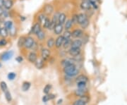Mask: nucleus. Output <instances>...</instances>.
Returning a JSON list of instances; mask_svg holds the SVG:
<instances>
[{
  "mask_svg": "<svg viewBox=\"0 0 127 105\" xmlns=\"http://www.w3.org/2000/svg\"><path fill=\"white\" fill-rule=\"evenodd\" d=\"M71 44H72V40H71V39L64 40L62 47H63V48L64 50H66V49H68V48H71Z\"/></svg>",
  "mask_w": 127,
  "mask_h": 105,
  "instance_id": "412c9836",
  "label": "nucleus"
},
{
  "mask_svg": "<svg viewBox=\"0 0 127 105\" xmlns=\"http://www.w3.org/2000/svg\"><path fill=\"white\" fill-rule=\"evenodd\" d=\"M51 88H52L51 85H50V84H48V85H46L45 87H44V90H43L44 93H45V94H48V93L50 92Z\"/></svg>",
  "mask_w": 127,
  "mask_h": 105,
  "instance_id": "4c0bfd02",
  "label": "nucleus"
},
{
  "mask_svg": "<svg viewBox=\"0 0 127 105\" xmlns=\"http://www.w3.org/2000/svg\"><path fill=\"white\" fill-rule=\"evenodd\" d=\"M89 1L92 8L95 9H98V4L100 3V0H89Z\"/></svg>",
  "mask_w": 127,
  "mask_h": 105,
  "instance_id": "a878e982",
  "label": "nucleus"
},
{
  "mask_svg": "<svg viewBox=\"0 0 127 105\" xmlns=\"http://www.w3.org/2000/svg\"><path fill=\"white\" fill-rule=\"evenodd\" d=\"M50 54H51V52H50L49 48L42 49V50H41V58L42 59H44L45 61L49 59V58L50 57Z\"/></svg>",
  "mask_w": 127,
  "mask_h": 105,
  "instance_id": "20e7f679",
  "label": "nucleus"
},
{
  "mask_svg": "<svg viewBox=\"0 0 127 105\" xmlns=\"http://www.w3.org/2000/svg\"><path fill=\"white\" fill-rule=\"evenodd\" d=\"M0 30H1V27H0Z\"/></svg>",
  "mask_w": 127,
  "mask_h": 105,
  "instance_id": "603ef678",
  "label": "nucleus"
},
{
  "mask_svg": "<svg viewBox=\"0 0 127 105\" xmlns=\"http://www.w3.org/2000/svg\"><path fill=\"white\" fill-rule=\"evenodd\" d=\"M13 26H14V23H13V21H7L4 22V27H6L9 31L12 28Z\"/></svg>",
  "mask_w": 127,
  "mask_h": 105,
  "instance_id": "c85d7f7f",
  "label": "nucleus"
},
{
  "mask_svg": "<svg viewBox=\"0 0 127 105\" xmlns=\"http://www.w3.org/2000/svg\"><path fill=\"white\" fill-rule=\"evenodd\" d=\"M64 30V26L62 24H59V23H57L56 25V26L54 28L53 31L55 32V34L56 35H61V34L63 32Z\"/></svg>",
  "mask_w": 127,
  "mask_h": 105,
  "instance_id": "9d476101",
  "label": "nucleus"
},
{
  "mask_svg": "<svg viewBox=\"0 0 127 105\" xmlns=\"http://www.w3.org/2000/svg\"><path fill=\"white\" fill-rule=\"evenodd\" d=\"M89 24H90V21H89V20L88 19H87L83 23L81 24L80 26H81V27L83 30H84V29H86L87 27H88V26H89Z\"/></svg>",
  "mask_w": 127,
  "mask_h": 105,
  "instance_id": "c9c22d12",
  "label": "nucleus"
},
{
  "mask_svg": "<svg viewBox=\"0 0 127 105\" xmlns=\"http://www.w3.org/2000/svg\"><path fill=\"white\" fill-rule=\"evenodd\" d=\"M71 21H72L73 25L78 24V14H76V15H73V16L72 18H71Z\"/></svg>",
  "mask_w": 127,
  "mask_h": 105,
  "instance_id": "a19ab883",
  "label": "nucleus"
},
{
  "mask_svg": "<svg viewBox=\"0 0 127 105\" xmlns=\"http://www.w3.org/2000/svg\"><path fill=\"white\" fill-rule=\"evenodd\" d=\"M83 45V41L80 39H76L75 40L72 41V44H71V47H73V48H81Z\"/></svg>",
  "mask_w": 127,
  "mask_h": 105,
  "instance_id": "4468645a",
  "label": "nucleus"
},
{
  "mask_svg": "<svg viewBox=\"0 0 127 105\" xmlns=\"http://www.w3.org/2000/svg\"><path fill=\"white\" fill-rule=\"evenodd\" d=\"M88 81V78L85 75H80L76 78V82H87Z\"/></svg>",
  "mask_w": 127,
  "mask_h": 105,
  "instance_id": "b1692460",
  "label": "nucleus"
},
{
  "mask_svg": "<svg viewBox=\"0 0 127 105\" xmlns=\"http://www.w3.org/2000/svg\"><path fill=\"white\" fill-rule=\"evenodd\" d=\"M47 46L49 49L53 48L55 46V40L54 37H50L47 41Z\"/></svg>",
  "mask_w": 127,
  "mask_h": 105,
  "instance_id": "6ab92c4d",
  "label": "nucleus"
},
{
  "mask_svg": "<svg viewBox=\"0 0 127 105\" xmlns=\"http://www.w3.org/2000/svg\"><path fill=\"white\" fill-rule=\"evenodd\" d=\"M44 14L45 15H51L52 14H53L54 12V7L51 4H46L44 6Z\"/></svg>",
  "mask_w": 127,
  "mask_h": 105,
  "instance_id": "9b49d317",
  "label": "nucleus"
},
{
  "mask_svg": "<svg viewBox=\"0 0 127 105\" xmlns=\"http://www.w3.org/2000/svg\"><path fill=\"white\" fill-rule=\"evenodd\" d=\"M14 55V52L12 51H8L4 53H3L1 56V59L2 61H8V60L11 59L12 58Z\"/></svg>",
  "mask_w": 127,
  "mask_h": 105,
  "instance_id": "6e6552de",
  "label": "nucleus"
},
{
  "mask_svg": "<svg viewBox=\"0 0 127 105\" xmlns=\"http://www.w3.org/2000/svg\"><path fill=\"white\" fill-rule=\"evenodd\" d=\"M9 35V30L5 27H1V30H0V36L3 38H6V37Z\"/></svg>",
  "mask_w": 127,
  "mask_h": 105,
  "instance_id": "aec40b11",
  "label": "nucleus"
},
{
  "mask_svg": "<svg viewBox=\"0 0 127 105\" xmlns=\"http://www.w3.org/2000/svg\"><path fill=\"white\" fill-rule=\"evenodd\" d=\"M86 90H87L86 87H85V88H78V90H76L75 91V95H76V96L78 97L83 96V95H86Z\"/></svg>",
  "mask_w": 127,
  "mask_h": 105,
  "instance_id": "f3484780",
  "label": "nucleus"
},
{
  "mask_svg": "<svg viewBox=\"0 0 127 105\" xmlns=\"http://www.w3.org/2000/svg\"><path fill=\"white\" fill-rule=\"evenodd\" d=\"M73 26V23H72V21H71V19H68L67 20L65 23H64V29L66 30H69L71 27H72Z\"/></svg>",
  "mask_w": 127,
  "mask_h": 105,
  "instance_id": "393cba45",
  "label": "nucleus"
},
{
  "mask_svg": "<svg viewBox=\"0 0 127 105\" xmlns=\"http://www.w3.org/2000/svg\"><path fill=\"white\" fill-rule=\"evenodd\" d=\"M48 97H49V100H52V99L55 98V96L54 95H48Z\"/></svg>",
  "mask_w": 127,
  "mask_h": 105,
  "instance_id": "8fccbe9b",
  "label": "nucleus"
},
{
  "mask_svg": "<svg viewBox=\"0 0 127 105\" xmlns=\"http://www.w3.org/2000/svg\"><path fill=\"white\" fill-rule=\"evenodd\" d=\"M26 37L25 36H21L18 38V42H17V45H18V47L21 48V47H24L25 42H26Z\"/></svg>",
  "mask_w": 127,
  "mask_h": 105,
  "instance_id": "4be33fe9",
  "label": "nucleus"
},
{
  "mask_svg": "<svg viewBox=\"0 0 127 105\" xmlns=\"http://www.w3.org/2000/svg\"><path fill=\"white\" fill-rule=\"evenodd\" d=\"M83 35H84V32H83V29L77 28V29L73 30L71 32V37L75 39H79L80 37L83 36Z\"/></svg>",
  "mask_w": 127,
  "mask_h": 105,
  "instance_id": "f03ea898",
  "label": "nucleus"
},
{
  "mask_svg": "<svg viewBox=\"0 0 127 105\" xmlns=\"http://www.w3.org/2000/svg\"><path fill=\"white\" fill-rule=\"evenodd\" d=\"M4 10L3 9V8H1V7H0V16H1L3 14H4Z\"/></svg>",
  "mask_w": 127,
  "mask_h": 105,
  "instance_id": "09e8293b",
  "label": "nucleus"
},
{
  "mask_svg": "<svg viewBox=\"0 0 127 105\" xmlns=\"http://www.w3.org/2000/svg\"><path fill=\"white\" fill-rule=\"evenodd\" d=\"M16 60L18 61V63H21V62H22V61H23V57H22V56H18L16 57Z\"/></svg>",
  "mask_w": 127,
  "mask_h": 105,
  "instance_id": "a18cd8bd",
  "label": "nucleus"
},
{
  "mask_svg": "<svg viewBox=\"0 0 127 105\" xmlns=\"http://www.w3.org/2000/svg\"><path fill=\"white\" fill-rule=\"evenodd\" d=\"M63 37L64 40H68V39H71V32L70 30H65L63 33Z\"/></svg>",
  "mask_w": 127,
  "mask_h": 105,
  "instance_id": "c756f323",
  "label": "nucleus"
},
{
  "mask_svg": "<svg viewBox=\"0 0 127 105\" xmlns=\"http://www.w3.org/2000/svg\"><path fill=\"white\" fill-rule=\"evenodd\" d=\"M51 21H52V20H50L48 17H47L45 19V22L42 23V26H43V27H44L45 29H49L50 25H51Z\"/></svg>",
  "mask_w": 127,
  "mask_h": 105,
  "instance_id": "cd10ccee",
  "label": "nucleus"
},
{
  "mask_svg": "<svg viewBox=\"0 0 127 105\" xmlns=\"http://www.w3.org/2000/svg\"><path fill=\"white\" fill-rule=\"evenodd\" d=\"M48 100H49V97H48V95H45V96H44L42 97V101L44 102H47Z\"/></svg>",
  "mask_w": 127,
  "mask_h": 105,
  "instance_id": "49530a36",
  "label": "nucleus"
},
{
  "mask_svg": "<svg viewBox=\"0 0 127 105\" xmlns=\"http://www.w3.org/2000/svg\"><path fill=\"white\" fill-rule=\"evenodd\" d=\"M64 72L66 73L67 76L71 78L77 76L79 73V70L78 69L75 64H71L68 66L64 67Z\"/></svg>",
  "mask_w": 127,
  "mask_h": 105,
  "instance_id": "f257e3e1",
  "label": "nucleus"
},
{
  "mask_svg": "<svg viewBox=\"0 0 127 105\" xmlns=\"http://www.w3.org/2000/svg\"><path fill=\"white\" fill-rule=\"evenodd\" d=\"M62 64L63 65L64 67H66V66H68L69 65H71V64H74L73 63V61L70 59H64L62 61Z\"/></svg>",
  "mask_w": 127,
  "mask_h": 105,
  "instance_id": "bb28decb",
  "label": "nucleus"
},
{
  "mask_svg": "<svg viewBox=\"0 0 127 105\" xmlns=\"http://www.w3.org/2000/svg\"><path fill=\"white\" fill-rule=\"evenodd\" d=\"M28 61L31 63H35L37 61V55L35 52H31L29 53L28 56Z\"/></svg>",
  "mask_w": 127,
  "mask_h": 105,
  "instance_id": "ddd939ff",
  "label": "nucleus"
},
{
  "mask_svg": "<svg viewBox=\"0 0 127 105\" xmlns=\"http://www.w3.org/2000/svg\"><path fill=\"white\" fill-rule=\"evenodd\" d=\"M44 64H45V60L42 59V58L41 59H37L36 61L35 62V66L37 69H41L43 68Z\"/></svg>",
  "mask_w": 127,
  "mask_h": 105,
  "instance_id": "2eb2a0df",
  "label": "nucleus"
},
{
  "mask_svg": "<svg viewBox=\"0 0 127 105\" xmlns=\"http://www.w3.org/2000/svg\"><path fill=\"white\" fill-rule=\"evenodd\" d=\"M80 6H81V9L85 10V11H88V10H90L92 8L89 0H83Z\"/></svg>",
  "mask_w": 127,
  "mask_h": 105,
  "instance_id": "1a4fd4ad",
  "label": "nucleus"
},
{
  "mask_svg": "<svg viewBox=\"0 0 127 105\" xmlns=\"http://www.w3.org/2000/svg\"><path fill=\"white\" fill-rule=\"evenodd\" d=\"M1 66H2V65H1V63H0V68H1Z\"/></svg>",
  "mask_w": 127,
  "mask_h": 105,
  "instance_id": "3c124183",
  "label": "nucleus"
},
{
  "mask_svg": "<svg viewBox=\"0 0 127 105\" xmlns=\"http://www.w3.org/2000/svg\"><path fill=\"white\" fill-rule=\"evenodd\" d=\"M77 86L78 88H85L86 86V82H77Z\"/></svg>",
  "mask_w": 127,
  "mask_h": 105,
  "instance_id": "79ce46f5",
  "label": "nucleus"
},
{
  "mask_svg": "<svg viewBox=\"0 0 127 105\" xmlns=\"http://www.w3.org/2000/svg\"><path fill=\"white\" fill-rule=\"evenodd\" d=\"M35 40L34 38L31 36H28L26 38V42H25V45H24V47L26 49H31L33 45L34 42H35Z\"/></svg>",
  "mask_w": 127,
  "mask_h": 105,
  "instance_id": "7ed1b4c3",
  "label": "nucleus"
},
{
  "mask_svg": "<svg viewBox=\"0 0 127 105\" xmlns=\"http://www.w3.org/2000/svg\"><path fill=\"white\" fill-rule=\"evenodd\" d=\"M88 19V16L84 13H81L78 14V24L81 25L86 20Z\"/></svg>",
  "mask_w": 127,
  "mask_h": 105,
  "instance_id": "f8f14e48",
  "label": "nucleus"
},
{
  "mask_svg": "<svg viewBox=\"0 0 127 105\" xmlns=\"http://www.w3.org/2000/svg\"><path fill=\"white\" fill-rule=\"evenodd\" d=\"M14 6V1L13 0H5L4 7L6 10H10Z\"/></svg>",
  "mask_w": 127,
  "mask_h": 105,
  "instance_id": "dca6fc26",
  "label": "nucleus"
},
{
  "mask_svg": "<svg viewBox=\"0 0 127 105\" xmlns=\"http://www.w3.org/2000/svg\"><path fill=\"white\" fill-rule=\"evenodd\" d=\"M64 42V38L63 35H58V37L55 40V47L59 49L63 46Z\"/></svg>",
  "mask_w": 127,
  "mask_h": 105,
  "instance_id": "0eeeda50",
  "label": "nucleus"
},
{
  "mask_svg": "<svg viewBox=\"0 0 127 105\" xmlns=\"http://www.w3.org/2000/svg\"><path fill=\"white\" fill-rule=\"evenodd\" d=\"M37 47H38V45H37V43L36 42H34V44H33V45L32 47V50L33 51H35L37 49Z\"/></svg>",
  "mask_w": 127,
  "mask_h": 105,
  "instance_id": "c03bdc74",
  "label": "nucleus"
},
{
  "mask_svg": "<svg viewBox=\"0 0 127 105\" xmlns=\"http://www.w3.org/2000/svg\"><path fill=\"white\" fill-rule=\"evenodd\" d=\"M81 100L87 103V102H88V101H89V97L85 95H83V96L81 97Z\"/></svg>",
  "mask_w": 127,
  "mask_h": 105,
  "instance_id": "37998d69",
  "label": "nucleus"
},
{
  "mask_svg": "<svg viewBox=\"0 0 127 105\" xmlns=\"http://www.w3.org/2000/svg\"><path fill=\"white\" fill-rule=\"evenodd\" d=\"M73 105H86V102H83V101L80 99V100H78L76 101L73 103Z\"/></svg>",
  "mask_w": 127,
  "mask_h": 105,
  "instance_id": "ea45409f",
  "label": "nucleus"
},
{
  "mask_svg": "<svg viewBox=\"0 0 127 105\" xmlns=\"http://www.w3.org/2000/svg\"><path fill=\"white\" fill-rule=\"evenodd\" d=\"M16 74L14 72H10L7 76V78H8L9 80H13L16 78Z\"/></svg>",
  "mask_w": 127,
  "mask_h": 105,
  "instance_id": "e433bc0d",
  "label": "nucleus"
},
{
  "mask_svg": "<svg viewBox=\"0 0 127 105\" xmlns=\"http://www.w3.org/2000/svg\"><path fill=\"white\" fill-rule=\"evenodd\" d=\"M31 87V83L29 82H24L22 85V90L23 91H28Z\"/></svg>",
  "mask_w": 127,
  "mask_h": 105,
  "instance_id": "7c9ffc66",
  "label": "nucleus"
},
{
  "mask_svg": "<svg viewBox=\"0 0 127 105\" xmlns=\"http://www.w3.org/2000/svg\"><path fill=\"white\" fill-rule=\"evenodd\" d=\"M41 30H42L41 23H39V22H37V23H35V24L32 26V27H31V32L32 33L33 35H37V34L40 32Z\"/></svg>",
  "mask_w": 127,
  "mask_h": 105,
  "instance_id": "423d86ee",
  "label": "nucleus"
},
{
  "mask_svg": "<svg viewBox=\"0 0 127 105\" xmlns=\"http://www.w3.org/2000/svg\"><path fill=\"white\" fill-rule=\"evenodd\" d=\"M5 0H0V7L3 8L4 7V5Z\"/></svg>",
  "mask_w": 127,
  "mask_h": 105,
  "instance_id": "de8ad7c7",
  "label": "nucleus"
},
{
  "mask_svg": "<svg viewBox=\"0 0 127 105\" xmlns=\"http://www.w3.org/2000/svg\"><path fill=\"white\" fill-rule=\"evenodd\" d=\"M59 14H60V13H58V12L55 13V14L53 15V17H52V21L54 22L55 23H56V24H57V23H58V21H59Z\"/></svg>",
  "mask_w": 127,
  "mask_h": 105,
  "instance_id": "2f4dec72",
  "label": "nucleus"
},
{
  "mask_svg": "<svg viewBox=\"0 0 127 105\" xmlns=\"http://www.w3.org/2000/svg\"><path fill=\"white\" fill-rule=\"evenodd\" d=\"M66 21V15L64 14V13H60V14H59L58 23L62 24V25H64Z\"/></svg>",
  "mask_w": 127,
  "mask_h": 105,
  "instance_id": "a211bd4d",
  "label": "nucleus"
},
{
  "mask_svg": "<svg viewBox=\"0 0 127 105\" xmlns=\"http://www.w3.org/2000/svg\"><path fill=\"white\" fill-rule=\"evenodd\" d=\"M4 94H5V97H6V100H7V102H10L12 100V97H11V95L10 92L8 91V90H6V92H4Z\"/></svg>",
  "mask_w": 127,
  "mask_h": 105,
  "instance_id": "f704fd0d",
  "label": "nucleus"
},
{
  "mask_svg": "<svg viewBox=\"0 0 127 105\" xmlns=\"http://www.w3.org/2000/svg\"><path fill=\"white\" fill-rule=\"evenodd\" d=\"M81 48H73V47H71L68 51V54L71 56H74V57H76L78 56L80 54H81Z\"/></svg>",
  "mask_w": 127,
  "mask_h": 105,
  "instance_id": "39448f33",
  "label": "nucleus"
},
{
  "mask_svg": "<svg viewBox=\"0 0 127 105\" xmlns=\"http://www.w3.org/2000/svg\"><path fill=\"white\" fill-rule=\"evenodd\" d=\"M36 36H37V38L40 41H43V40L45 39V37H46L45 32L44 30H41L37 34Z\"/></svg>",
  "mask_w": 127,
  "mask_h": 105,
  "instance_id": "5701e85b",
  "label": "nucleus"
},
{
  "mask_svg": "<svg viewBox=\"0 0 127 105\" xmlns=\"http://www.w3.org/2000/svg\"><path fill=\"white\" fill-rule=\"evenodd\" d=\"M7 45V40H6V38L1 37V39H0V47H4Z\"/></svg>",
  "mask_w": 127,
  "mask_h": 105,
  "instance_id": "58836bf2",
  "label": "nucleus"
},
{
  "mask_svg": "<svg viewBox=\"0 0 127 105\" xmlns=\"http://www.w3.org/2000/svg\"><path fill=\"white\" fill-rule=\"evenodd\" d=\"M0 87H1V90L4 92L6 91V90H8L7 85H6V83L4 81H1V82H0Z\"/></svg>",
  "mask_w": 127,
  "mask_h": 105,
  "instance_id": "473e14b6",
  "label": "nucleus"
},
{
  "mask_svg": "<svg viewBox=\"0 0 127 105\" xmlns=\"http://www.w3.org/2000/svg\"><path fill=\"white\" fill-rule=\"evenodd\" d=\"M16 26H13L12 27V28L9 31V35L11 37H15L16 35Z\"/></svg>",
  "mask_w": 127,
  "mask_h": 105,
  "instance_id": "72a5a7b5",
  "label": "nucleus"
}]
</instances>
